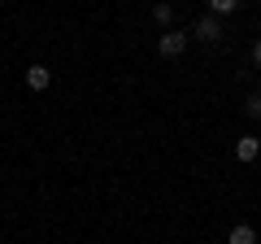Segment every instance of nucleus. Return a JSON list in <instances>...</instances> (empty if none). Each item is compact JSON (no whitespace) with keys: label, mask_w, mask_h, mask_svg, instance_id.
I'll list each match as a JSON object with an SVG mask.
<instances>
[{"label":"nucleus","mask_w":261,"mask_h":244,"mask_svg":"<svg viewBox=\"0 0 261 244\" xmlns=\"http://www.w3.org/2000/svg\"><path fill=\"white\" fill-rule=\"evenodd\" d=\"M157 48H161V57H178L187 48V31H166V35L157 39Z\"/></svg>","instance_id":"obj_1"},{"label":"nucleus","mask_w":261,"mask_h":244,"mask_svg":"<svg viewBox=\"0 0 261 244\" xmlns=\"http://www.w3.org/2000/svg\"><path fill=\"white\" fill-rule=\"evenodd\" d=\"M48 83H53V75H48V66H31V70H27V87H31V92H44Z\"/></svg>","instance_id":"obj_4"},{"label":"nucleus","mask_w":261,"mask_h":244,"mask_svg":"<svg viewBox=\"0 0 261 244\" xmlns=\"http://www.w3.org/2000/svg\"><path fill=\"white\" fill-rule=\"evenodd\" d=\"M152 18H157V22H166V27H170V18H174V9H170L166 0H157V5H152Z\"/></svg>","instance_id":"obj_7"},{"label":"nucleus","mask_w":261,"mask_h":244,"mask_svg":"<svg viewBox=\"0 0 261 244\" xmlns=\"http://www.w3.org/2000/svg\"><path fill=\"white\" fill-rule=\"evenodd\" d=\"M252 61H257V66H261V39H257V44H252Z\"/></svg>","instance_id":"obj_9"},{"label":"nucleus","mask_w":261,"mask_h":244,"mask_svg":"<svg viewBox=\"0 0 261 244\" xmlns=\"http://www.w3.org/2000/svg\"><path fill=\"white\" fill-rule=\"evenodd\" d=\"M244 113H248V118H261V92H257V96H248V101H244Z\"/></svg>","instance_id":"obj_8"},{"label":"nucleus","mask_w":261,"mask_h":244,"mask_svg":"<svg viewBox=\"0 0 261 244\" xmlns=\"http://www.w3.org/2000/svg\"><path fill=\"white\" fill-rule=\"evenodd\" d=\"M226 244H257V231H252L248 223H235L231 235H226Z\"/></svg>","instance_id":"obj_5"},{"label":"nucleus","mask_w":261,"mask_h":244,"mask_svg":"<svg viewBox=\"0 0 261 244\" xmlns=\"http://www.w3.org/2000/svg\"><path fill=\"white\" fill-rule=\"evenodd\" d=\"M257 87H261V79H257Z\"/></svg>","instance_id":"obj_10"},{"label":"nucleus","mask_w":261,"mask_h":244,"mask_svg":"<svg viewBox=\"0 0 261 244\" xmlns=\"http://www.w3.org/2000/svg\"><path fill=\"white\" fill-rule=\"evenodd\" d=\"M209 9H214V18H222V13H235V9H240V0H209Z\"/></svg>","instance_id":"obj_6"},{"label":"nucleus","mask_w":261,"mask_h":244,"mask_svg":"<svg viewBox=\"0 0 261 244\" xmlns=\"http://www.w3.org/2000/svg\"><path fill=\"white\" fill-rule=\"evenodd\" d=\"M257 153H261V140H257V135H240V140H235V161L248 166V161H257Z\"/></svg>","instance_id":"obj_2"},{"label":"nucleus","mask_w":261,"mask_h":244,"mask_svg":"<svg viewBox=\"0 0 261 244\" xmlns=\"http://www.w3.org/2000/svg\"><path fill=\"white\" fill-rule=\"evenodd\" d=\"M187 35H200V39H218V35H222V22H218L214 13H209V18H200V22H196L192 31H187Z\"/></svg>","instance_id":"obj_3"}]
</instances>
